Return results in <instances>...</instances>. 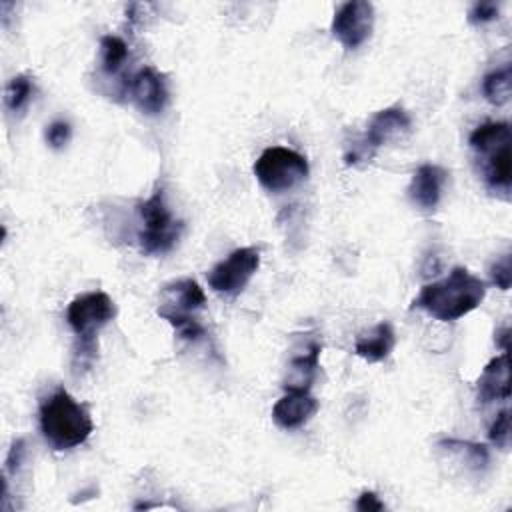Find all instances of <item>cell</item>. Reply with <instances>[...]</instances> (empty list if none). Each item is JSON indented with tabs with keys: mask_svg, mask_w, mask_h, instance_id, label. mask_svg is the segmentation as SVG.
Listing matches in <instances>:
<instances>
[{
	"mask_svg": "<svg viewBox=\"0 0 512 512\" xmlns=\"http://www.w3.org/2000/svg\"><path fill=\"white\" fill-rule=\"evenodd\" d=\"M486 296V284L464 266H454L446 278L420 288L410 310H424L440 322H454L476 310Z\"/></svg>",
	"mask_w": 512,
	"mask_h": 512,
	"instance_id": "obj_1",
	"label": "cell"
},
{
	"mask_svg": "<svg viewBox=\"0 0 512 512\" xmlns=\"http://www.w3.org/2000/svg\"><path fill=\"white\" fill-rule=\"evenodd\" d=\"M40 432L54 450H70L88 440L94 430L88 408L68 390L58 388L40 404Z\"/></svg>",
	"mask_w": 512,
	"mask_h": 512,
	"instance_id": "obj_2",
	"label": "cell"
},
{
	"mask_svg": "<svg viewBox=\"0 0 512 512\" xmlns=\"http://www.w3.org/2000/svg\"><path fill=\"white\" fill-rule=\"evenodd\" d=\"M470 148L480 164V174L486 186L494 192H504L508 198L512 168H510V124L484 122L476 126L468 138Z\"/></svg>",
	"mask_w": 512,
	"mask_h": 512,
	"instance_id": "obj_3",
	"label": "cell"
},
{
	"mask_svg": "<svg viewBox=\"0 0 512 512\" xmlns=\"http://www.w3.org/2000/svg\"><path fill=\"white\" fill-rule=\"evenodd\" d=\"M206 304V296L200 284L192 278H180L162 286L158 316L164 318L180 338L198 340L204 336V328L194 316Z\"/></svg>",
	"mask_w": 512,
	"mask_h": 512,
	"instance_id": "obj_4",
	"label": "cell"
},
{
	"mask_svg": "<svg viewBox=\"0 0 512 512\" xmlns=\"http://www.w3.org/2000/svg\"><path fill=\"white\" fill-rule=\"evenodd\" d=\"M116 318L114 300L100 290L76 296L66 310V322L80 340L76 358L88 366L96 354V334Z\"/></svg>",
	"mask_w": 512,
	"mask_h": 512,
	"instance_id": "obj_5",
	"label": "cell"
},
{
	"mask_svg": "<svg viewBox=\"0 0 512 512\" xmlns=\"http://www.w3.org/2000/svg\"><path fill=\"white\" fill-rule=\"evenodd\" d=\"M142 218V232L138 236L144 254H166L180 238L182 222L176 220L166 204L164 190L158 188L148 200L138 206Z\"/></svg>",
	"mask_w": 512,
	"mask_h": 512,
	"instance_id": "obj_6",
	"label": "cell"
},
{
	"mask_svg": "<svg viewBox=\"0 0 512 512\" xmlns=\"http://www.w3.org/2000/svg\"><path fill=\"white\" fill-rule=\"evenodd\" d=\"M308 160L290 148L270 146L254 162V176L270 192L294 188L308 178Z\"/></svg>",
	"mask_w": 512,
	"mask_h": 512,
	"instance_id": "obj_7",
	"label": "cell"
},
{
	"mask_svg": "<svg viewBox=\"0 0 512 512\" xmlns=\"http://www.w3.org/2000/svg\"><path fill=\"white\" fill-rule=\"evenodd\" d=\"M260 266V250L252 246L236 248L208 272V284L220 294H240Z\"/></svg>",
	"mask_w": 512,
	"mask_h": 512,
	"instance_id": "obj_8",
	"label": "cell"
},
{
	"mask_svg": "<svg viewBox=\"0 0 512 512\" xmlns=\"http://www.w3.org/2000/svg\"><path fill=\"white\" fill-rule=\"evenodd\" d=\"M374 28V6L364 0L344 2L332 18V36L346 48H360L372 34Z\"/></svg>",
	"mask_w": 512,
	"mask_h": 512,
	"instance_id": "obj_9",
	"label": "cell"
},
{
	"mask_svg": "<svg viewBox=\"0 0 512 512\" xmlns=\"http://www.w3.org/2000/svg\"><path fill=\"white\" fill-rule=\"evenodd\" d=\"M412 130V118L408 112L400 106H390L384 110H378L366 128V134L358 140V144L368 152L372 158L374 152L394 140H402Z\"/></svg>",
	"mask_w": 512,
	"mask_h": 512,
	"instance_id": "obj_10",
	"label": "cell"
},
{
	"mask_svg": "<svg viewBox=\"0 0 512 512\" xmlns=\"http://www.w3.org/2000/svg\"><path fill=\"white\" fill-rule=\"evenodd\" d=\"M128 90H130V96H132V102L136 104V108L148 116L160 114L166 108L168 98H170L164 74H160L152 66L140 68L132 76Z\"/></svg>",
	"mask_w": 512,
	"mask_h": 512,
	"instance_id": "obj_11",
	"label": "cell"
},
{
	"mask_svg": "<svg viewBox=\"0 0 512 512\" xmlns=\"http://www.w3.org/2000/svg\"><path fill=\"white\" fill-rule=\"evenodd\" d=\"M318 412V400L310 392H286L272 408V420L282 430L304 426Z\"/></svg>",
	"mask_w": 512,
	"mask_h": 512,
	"instance_id": "obj_12",
	"label": "cell"
},
{
	"mask_svg": "<svg viewBox=\"0 0 512 512\" xmlns=\"http://www.w3.org/2000/svg\"><path fill=\"white\" fill-rule=\"evenodd\" d=\"M446 176V170L438 164L418 166L408 186L410 200L422 210H434L442 198Z\"/></svg>",
	"mask_w": 512,
	"mask_h": 512,
	"instance_id": "obj_13",
	"label": "cell"
},
{
	"mask_svg": "<svg viewBox=\"0 0 512 512\" xmlns=\"http://www.w3.org/2000/svg\"><path fill=\"white\" fill-rule=\"evenodd\" d=\"M476 390H478V400L482 404L510 398V356H508V352H502L500 356L492 358L484 366V370L476 382Z\"/></svg>",
	"mask_w": 512,
	"mask_h": 512,
	"instance_id": "obj_14",
	"label": "cell"
},
{
	"mask_svg": "<svg viewBox=\"0 0 512 512\" xmlns=\"http://www.w3.org/2000/svg\"><path fill=\"white\" fill-rule=\"evenodd\" d=\"M396 346V334L390 322H378L368 332H362L354 344V354L370 364L384 362Z\"/></svg>",
	"mask_w": 512,
	"mask_h": 512,
	"instance_id": "obj_15",
	"label": "cell"
},
{
	"mask_svg": "<svg viewBox=\"0 0 512 512\" xmlns=\"http://www.w3.org/2000/svg\"><path fill=\"white\" fill-rule=\"evenodd\" d=\"M320 350H322V346L318 342H310L302 354L292 356L290 366H288L290 374H288L286 382L282 384L286 392H292V390L308 392L310 390V386L316 378V372H318Z\"/></svg>",
	"mask_w": 512,
	"mask_h": 512,
	"instance_id": "obj_16",
	"label": "cell"
},
{
	"mask_svg": "<svg viewBox=\"0 0 512 512\" xmlns=\"http://www.w3.org/2000/svg\"><path fill=\"white\" fill-rule=\"evenodd\" d=\"M510 84H512V70L506 64V66L496 68L484 76L482 94L490 104L502 106L510 100Z\"/></svg>",
	"mask_w": 512,
	"mask_h": 512,
	"instance_id": "obj_17",
	"label": "cell"
},
{
	"mask_svg": "<svg viewBox=\"0 0 512 512\" xmlns=\"http://www.w3.org/2000/svg\"><path fill=\"white\" fill-rule=\"evenodd\" d=\"M128 46L120 36L106 34L100 40V66L106 74H116L126 64Z\"/></svg>",
	"mask_w": 512,
	"mask_h": 512,
	"instance_id": "obj_18",
	"label": "cell"
},
{
	"mask_svg": "<svg viewBox=\"0 0 512 512\" xmlns=\"http://www.w3.org/2000/svg\"><path fill=\"white\" fill-rule=\"evenodd\" d=\"M34 94V82L30 76L26 74H18L14 76L4 90V104L10 112H20L26 108V104L30 102Z\"/></svg>",
	"mask_w": 512,
	"mask_h": 512,
	"instance_id": "obj_19",
	"label": "cell"
},
{
	"mask_svg": "<svg viewBox=\"0 0 512 512\" xmlns=\"http://www.w3.org/2000/svg\"><path fill=\"white\" fill-rule=\"evenodd\" d=\"M438 444L442 446H448L460 454H466V460L468 464L474 468V470H484L490 462V454H488V448L484 444H476V442H466V440H454V438H446V440H440Z\"/></svg>",
	"mask_w": 512,
	"mask_h": 512,
	"instance_id": "obj_20",
	"label": "cell"
},
{
	"mask_svg": "<svg viewBox=\"0 0 512 512\" xmlns=\"http://www.w3.org/2000/svg\"><path fill=\"white\" fill-rule=\"evenodd\" d=\"M488 438L498 446V448H508L510 444V410L504 408L496 414L494 422L490 424Z\"/></svg>",
	"mask_w": 512,
	"mask_h": 512,
	"instance_id": "obj_21",
	"label": "cell"
},
{
	"mask_svg": "<svg viewBox=\"0 0 512 512\" xmlns=\"http://www.w3.org/2000/svg\"><path fill=\"white\" fill-rule=\"evenodd\" d=\"M44 136H46V142H48L50 148L62 150L72 138V126L66 120H54L46 126Z\"/></svg>",
	"mask_w": 512,
	"mask_h": 512,
	"instance_id": "obj_22",
	"label": "cell"
},
{
	"mask_svg": "<svg viewBox=\"0 0 512 512\" xmlns=\"http://www.w3.org/2000/svg\"><path fill=\"white\" fill-rule=\"evenodd\" d=\"M490 280L496 284L500 290H508L512 284V262L510 254H504L490 266Z\"/></svg>",
	"mask_w": 512,
	"mask_h": 512,
	"instance_id": "obj_23",
	"label": "cell"
},
{
	"mask_svg": "<svg viewBox=\"0 0 512 512\" xmlns=\"http://www.w3.org/2000/svg\"><path fill=\"white\" fill-rule=\"evenodd\" d=\"M500 14V4L498 2H476L472 4V8L468 10V22L470 24H486L496 20Z\"/></svg>",
	"mask_w": 512,
	"mask_h": 512,
	"instance_id": "obj_24",
	"label": "cell"
},
{
	"mask_svg": "<svg viewBox=\"0 0 512 512\" xmlns=\"http://www.w3.org/2000/svg\"><path fill=\"white\" fill-rule=\"evenodd\" d=\"M24 454H26V442L24 438H18L14 440L8 456H6V472L8 474H16V470L20 468L22 460H24Z\"/></svg>",
	"mask_w": 512,
	"mask_h": 512,
	"instance_id": "obj_25",
	"label": "cell"
},
{
	"mask_svg": "<svg viewBox=\"0 0 512 512\" xmlns=\"http://www.w3.org/2000/svg\"><path fill=\"white\" fill-rule=\"evenodd\" d=\"M384 508H386L384 502L372 490H364L356 500V510L360 512H382Z\"/></svg>",
	"mask_w": 512,
	"mask_h": 512,
	"instance_id": "obj_26",
	"label": "cell"
},
{
	"mask_svg": "<svg viewBox=\"0 0 512 512\" xmlns=\"http://www.w3.org/2000/svg\"><path fill=\"white\" fill-rule=\"evenodd\" d=\"M496 342L502 346L504 352H508V342H510V328L508 326H504L496 332Z\"/></svg>",
	"mask_w": 512,
	"mask_h": 512,
	"instance_id": "obj_27",
	"label": "cell"
}]
</instances>
